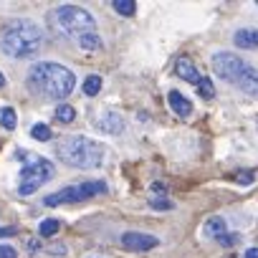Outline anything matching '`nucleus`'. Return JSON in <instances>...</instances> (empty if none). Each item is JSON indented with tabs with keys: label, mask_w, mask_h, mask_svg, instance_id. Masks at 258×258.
Instances as JSON below:
<instances>
[{
	"label": "nucleus",
	"mask_w": 258,
	"mask_h": 258,
	"mask_svg": "<svg viewBox=\"0 0 258 258\" xmlns=\"http://www.w3.org/2000/svg\"><path fill=\"white\" fill-rule=\"evenodd\" d=\"M28 86L48 99H63L74 91L76 86V76L53 61H38L33 63V69L28 71Z\"/></svg>",
	"instance_id": "nucleus-1"
},
{
	"label": "nucleus",
	"mask_w": 258,
	"mask_h": 258,
	"mask_svg": "<svg viewBox=\"0 0 258 258\" xmlns=\"http://www.w3.org/2000/svg\"><path fill=\"white\" fill-rule=\"evenodd\" d=\"M43 46V31L26 18H18L0 31V51L11 58H26Z\"/></svg>",
	"instance_id": "nucleus-2"
},
{
	"label": "nucleus",
	"mask_w": 258,
	"mask_h": 258,
	"mask_svg": "<svg viewBox=\"0 0 258 258\" xmlns=\"http://www.w3.org/2000/svg\"><path fill=\"white\" fill-rule=\"evenodd\" d=\"M56 152L58 157L71 165V167H79V170H94L101 165L104 160V147L101 142H94L89 137H63L58 145H56Z\"/></svg>",
	"instance_id": "nucleus-3"
},
{
	"label": "nucleus",
	"mask_w": 258,
	"mask_h": 258,
	"mask_svg": "<svg viewBox=\"0 0 258 258\" xmlns=\"http://www.w3.org/2000/svg\"><path fill=\"white\" fill-rule=\"evenodd\" d=\"M48 21H51V28L56 33H61L63 38H71V41H79L84 33L96 31L94 16H89L79 6H58L56 11H51Z\"/></svg>",
	"instance_id": "nucleus-4"
},
{
	"label": "nucleus",
	"mask_w": 258,
	"mask_h": 258,
	"mask_svg": "<svg viewBox=\"0 0 258 258\" xmlns=\"http://www.w3.org/2000/svg\"><path fill=\"white\" fill-rule=\"evenodd\" d=\"M53 172H56V167H53L51 160L33 155L21 170V187H18L21 195H33L43 182H48L53 177Z\"/></svg>",
	"instance_id": "nucleus-5"
},
{
	"label": "nucleus",
	"mask_w": 258,
	"mask_h": 258,
	"mask_svg": "<svg viewBox=\"0 0 258 258\" xmlns=\"http://www.w3.org/2000/svg\"><path fill=\"white\" fill-rule=\"evenodd\" d=\"M106 192V185L101 180H89V182H81V185H74V187H63L53 195H48L43 200L46 208H56V205H66V203H81L86 198H94V195H104Z\"/></svg>",
	"instance_id": "nucleus-6"
},
{
	"label": "nucleus",
	"mask_w": 258,
	"mask_h": 258,
	"mask_svg": "<svg viewBox=\"0 0 258 258\" xmlns=\"http://www.w3.org/2000/svg\"><path fill=\"white\" fill-rule=\"evenodd\" d=\"M245 66H248V63H245L240 56L230 53V51H220V53L213 56V71H215L223 81H228V84H238V79H240V74L245 71Z\"/></svg>",
	"instance_id": "nucleus-7"
},
{
	"label": "nucleus",
	"mask_w": 258,
	"mask_h": 258,
	"mask_svg": "<svg viewBox=\"0 0 258 258\" xmlns=\"http://www.w3.org/2000/svg\"><path fill=\"white\" fill-rule=\"evenodd\" d=\"M160 240L150 233H137V230H129L121 235V248L126 250H135V253H142V250H152Z\"/></svg>",
	"instance_id": "nucleus-8"
},
{
	"label": "nucleus",
	"mask_w": 258,
	"mask_h": 258,
	"mask_svg": "<svg viewBox=\"0 0 258 258\" xmlns=\"http://www.w3.org/2000/svg\"><path fill=\"white\" fill-rule=\"evenodd\" d=\"M175 74H177L182 81L195 84V86H198V81H200V71L195 69V63H192L187 56H180V58L175 61Z\"/></svg>",
	"instance_id": "nucleus-9"
},
{
	"label": "nucleus",
	"mask_w": 258,
	"mask_h": 258,
	"mask_svg": "<svg viewBox=\"0 0 258 258\" xmlns=\"http://www.w3.org/2000/svg\"><path fill=\"white\" fill-rule=\"evenodd\" d=\"M238 86H240L245 94L258 96V69H255V66H245V71H243L240 79H238Z\"/></svg>",
	"instance_id": "nucleus-10"
},
{
	"label": "nucleus",
	"mask_w": 258,
	"mask_h": 258,
	"mask_svg": "<svg viewBox=\"0 0 258 258\" xmlns=\"http://www.w3.org/2000/svg\"><path fill=\"white\" fill-rule=\"evenodd\" d=\"M167 101H170V109L177 114V116H190L192 114V104L187 96H182L180 91H170L167 94Z\"/></svg>",
	"instance_id": "nucleus-11"
},
{
	"label": "nucleus",
	"mask_w": 258,
	"mask_h": 258,
	"mask_svg": "<svg viewBox=\"0 0 258 258\" xmlns=\"http://www.w3.org/2000/svg\"><path fill=\"white\" fill-rule=\"evenodd\" d=\"M233 43L238 48H248V51L258 48V28H240V31H235Z\"/></svg>",
	"instance_id": "nucleus-12"
},
{
	"label": "nucleus",
	"mask_w": 258,
	"mask_h": 258,
	"mask_svg": "<svg viewBox=\"0 0 258 258\" xmlns=\"http://www.w3.org/2000/svg\"><path fill=\"white\" fill-rule=\"evenodd\" d=\"M99 129L106 135H119V132H124V121L119 114H104L99 119Z\"/></svg>",
	"instance_id": "nucleus-13"
},
{
	"label": "nucleus",
	"mask_w": 258,
	"mask_h": 258,
	"mask_svg": "<svg viewBox=\"0 0 258 258\" xmlns=\"http://www.w3.org/2000/svg\"><path fill=\"white\" fill-rule=\"evenodd\" d=\"M203 233H205L208 238H215V240H218L220 235H225V220H223V218H218V215H215V218H210V220L203 225Z\"/></svg>",
	"instance_id": "nucleus-14"
},
{
	"label": "nucleus",
	"mask_w": 258,
	"mask_h": 258,
	"mask_svg": "<svg viewBox=\"0 0 258 258\" xmlns=\"http://www.w3.org/2000/svg\"><path fill=\"white\" fill-rule=\"evenodd\" d=\"M76 43H79V48H81V51H101V38L96 36V31L84 33Z\"/></svg>",
	"instance_id": "nucleus-15"
},
{
	"label": "nucleus",
	"mask_w": 258,
	"mask_h": 258,
	"mask_svg": "<svg viewBox=\"0 0 258 258\" xmlns=\"http://www.w3.org/2000/svg\"><path fill=\"white\" fill-rule=\"evenodd\" d=\"M0 126L3 129H16L18 126V114L13 106H0Z\"/></svg>",
	"instance_id": "nucleus-16"
},
{
	"label": "nucleus",
	"mask_w": 258,
	"mask_h": 258,
	"mask_svg": "<svg viewBox=\"0 0 258 258\" xmlns=\"http://www.w3.org/2000/svg\"><path fill=\"white\" fill-rule=\"evenodd\" d=\"M111 8H114L119 16H124V18H132V16L137 13V3H135V0H114Z\"/></svg>",
	"instance_id": "nucleus-17"
},
{
	"label": "nucleus",
	"mask_w": 258,
	"mask_h": 258,
	"mask_svg": "<svg viewBox=\"0 0 258 258\" xmlns=\"http://www.w3.org/2000/svg\"><path fill=\"white\" fill-rule=\"evenodd\" d=\"M198 94H200L203 99H213V96H215V86H213V79H210V76H200V81H198Z\"/></svg>",
	"instance_id": "nucleus-18"
},
{
	"label": "nucleus",
	"mask_w": 258,
	"mask_h": 258,
	"mask_svg": "<svg viewBox=\"0 0 258 258\" xmlns=\"http://www.w3.org/2000/svg\"><path fill=\"white\" fill-rule=\"evenodd\" d=\"M99 91H101V76L91 74V76L84 81V94H86V96H96Z\"/></svg>",
	"instance_id": "nucleus-19"
},
{
	"label": "nucleus",
	"mask_w": 258,
	"mask_h": 258,
	"mask_svg": "<svg viewBox=\"0 0 258 258\" xmlns=\"http://www.w3.org/2000/svg\"><path fill=\"white\" fill-rule=\"evenodd\" d=\"M56 119H58L61 124H71V121L76 119V111H74V106H69V104H61V106L56 109Z\"/></svg>",
	"instance_id": "nucleus-20"
},
{
	"label": "nucleus",
	"mask_w": 258,
	"mask_h": 258,
	"mask_svg": "<svg viewBox=\"0 0 258 258\" xmlns=\"http://www.w3.org/2000/svg\"><path fill=\"white\" fill-rule=\"evenodd\" d=\"M58 228H61V223H58V220H53V218H48V220H43V223L38 225V233H41L43 238H51V235H56V233H58Z\"/></svg>",
	"instance_id": "nucleus-21"
},
{
	"label": "nucleus",
	"mask_w": 258,
	"mask_h": 258,
	"mask_svg": "<svg viewBox=\"0 0 258 258\" xmlns=\"http://www.w3.org/2000/svg\"><path fill=\"white\" fill-rule=\"evenodd\" d=\"M31 137L38 140V142H48V140H51V129H48L46 124H33V126H31Z\"/></svg>",
	"instance_id": "nucleus-22"
},
{
	"label": "nucleus",
	"mask_w": 258,
	"mask_h": 258,
	"mask_svg": "<svg viewBox=\"0 0 258 258\" xmlns=\"http://www.w3.org/2000/svg\"><path fill=\"white\" fill-rule=\"evenodd\" d=\"M150 208H155V210H170V208H172V200H165V198H152V200H150Z\"/></svg>",
	"instance_id": "nucleus-23"
},
{
	"label": "nucleus",
	"mask_w": 258,
	"mask_h": 258,
	"mask_svg": "<svg viewBox=\"0 0 258 258\" xmlns=\"http://www.w3.org/2000/svg\"><path fill=\"white\" fill-rule=\"evenodd\" d=\"M0 258H18V250L13 248V245H0Z\"/></svg>",
	"instance_id": "nucleus-24"
},
{
	"label": "nucleus",
	"mask_w": 258,
	"mask_h": 258,
	"mask_svg": "<svg viewBox=\"0 0 258 258\" xmlns=\"http://www.w3.org/2000/svg\"><path fill=\"white\" fill-rule=\"evenodd\" d=\"M218 243H220V245H235V243H238V235L225 233V235H220V238H218Z\"/></svg>",
	"instance_id": "nucleus-25"
},
{
	"label": "nucleus",
	"mask_w": 258,
	"mask_h": 258,
	"mask_svg": "<svg viewBox=\"0 0 258 258\" xmlns=\"http://www.w3.org/2000/svg\"><path fill=\"white\" fill-rule=\"evenodd\" d=\"M235 180H238L240 185H250V182H253V172H248V170H245V172H238Z\"/></svg>",
	"instance_id": "nucleus-26"
},
{
	"label": "nucleus",
	"mask_w": 258,
	"mask_h": 258,
	"mask_svg": "<svg viewBox=\"0 0 258 258\" xmlns=\"http://www.w3.org/2000/svg\"><path fill=\"white\" fill-rule=\"evenodd\" d=\"M243 258H258V248H248Z\"/></svg>",
	"instance_id": "nucleus-27"
},
{
	"label": "nucleus",
	"mask_w": 258,
	"mask_h": 258,
	"mask_svg": "<svg viewBox=\"0 0 258 258\" xmlns=\"http://www.w3.org/2000/svg\"><path fill=\"white\" fill-rule=\"evenodd\" d=\"M13 233H16V228H11V225L8 228H0V235H13Z\"/></svg>",
	"instance_id": "nucleus-28"
},
{
	"label": "nucleus",
	"mask_w": 258,
	"mask_h": 258,
	"mask_svg": "<svg viewBox=\"0 0 258 258\" xmlns=\"http://www.w3.org/2000/svg\"><path fill=\"white\" fill-rule=\"evenodd\" d=\"M28 250H31V253H33V250H38V243H36V240H31V243H28Z\"/></svg>",
	"instance_id": "nucleus-29"
},
{
	"label": "nucleus",
	"mask_w": 258,
	"mask_h": 258,
	"mask_svg": "<svg viewBox=\"0 0 258 258\" xmlns=\"http://www.w3.org/2000/svg\"><path fill=\"white\" fill-rule=\"evenodd\" d=\"M3 86H6V76H3V74H0V89H3Z\"/></svg>",
	"instance_id": "nucleus-30"
}]
</instances>
